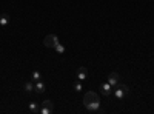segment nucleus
<instances>
[{
    "label": "nucleus",
    "instance_id": "nucleus-8",
    "mask_svg": "<svg viewBox=\"0 0 154 114\" xmlns=\"http://www.w3.org/2000/svg\"><path fill=\"white\" fill-rule=\"evenodd\" d=\"M8 25H9V16L6 14V12H3V14L2 16H0V26H8Z\"/></svg>",
    "mask_w": 154,
    "mask_h": 114
},
{
    "label": "nucleus",
    "instance_id": "nucleus-12",
    "mask_svg": "<svg viewBox=\"0 0 154 114\" xmlns=\"http://www.w3.org/2000/svg\"><path fill=\"white\" fill-rule=\"evenodd\" d=\"M25 91H26L28 94L32 93L34 91V83L32 82H26V83H25Z\"/></svg>",
    "mask_w": 154,
    "mask_h": 114
},
{
    "label": "nucleus",
    "instance_id": "nucleus-9",
    "mask_svg": "<svg viewBox=\"0 0 154 114\" xmlns=\"http://www.w3.org/2000/svg\"><path fill=\"white\" fill-rule=\"evenodd\" d=\"M42 106L46 108V109H49L51 112H53V109H54V103H53V100H49V99L43 100V102H42Z\"/></svg>",
    "mask_w": 154,
    "mask_h": 114
},
{
    "label": "nucleus",
    "instance_id": "nucleus-4",
    "mask_svg": "<svg viewBox=\"0 0 154 114\" xmlns=\"http://www.w3.org/2000/svg\"><path fill=\"white\" fill-rule=\"evenodd\" d=\"M108 83L111 85V86H117L119 83H120V74L119 72H109L108 74Z\"/></svg>",
    "mask_w": 154,
    "mask_h": 114
},
{
    "label": "nucleus",
    "instance_id": "nucleus-13",
    "mask_svg": "<svg viewBox=\"0 0 154 114\" xmlns=\"http://www.w3.org/2000/svg\"><path fill=\"white\" fill-rule=\"evenodd\" d=\"M37 80H42L40 71H34V72H32V82H37Z\"/></svg>",
    "mask_w": 154,
    "mask_h": 114
},
{
    "label": "nucleus",
    "instance_id": "nucleus-6",
    "mask_svg": "<svg viewBox=\"0 0 154 114\" xmlns=\"http://www.w3.org/2000/svg\"><path fill=\"white\" fill-rule=\"evenodd\" d=\"M86 79H88V71H86L85 66H80L79 69H77V80L83 82V80H86Z\"/></svg>",
    "mask_w": 154,
    "mask_h": 114
},
{
    "label": "nucleus",
    "instance_id": "nucleus-14",
    "mask_svg": "<svg viewBox=\"0 0 154 114\" xmlns=\"http://www.w3.org/2000/svg\"><path fill=\"white\" fill-rule=\"evenodd\" d=\"M74 90H75L77 93H79V91H82V90H83V86H82V83H80V80H77V82L74 83Z\"/></svg>",
    "mask_w": 154,
    "mask_h": 114
},
{
    "label": "nucleus",
    "instance_id": "nucleus-3",
    "mask_svg": "<svg viewBox=\"0 0 154 114\" xmlns=\"http://www.w3.org/2000/svg\"><path fill=\"white\" fill-rule=\"evenodd\" d=\"M57 43H59V37L56 34H48L45 39H43V45L46 48H54Z\"/></svg>",
    "mask_w": 154,
    "mask_h": 114
},
{
    "label": "nucleus",
    "instance_id": "nucleus-11",
    "mask_svg": "<svg viewBox=\"0 0 154 114\" xmlns=\"http://www.w3.org/2000/svg\"><path fill=\"white\" fill-rule=\"evenodd\" d=\"M53 49H54L56 53H59V54H63V53H65V46H63L60 42H59V43H57V45H56Z\"/></svg>",
    "mask_w": 154,
    "mask_h": 114
},
{
    "label": "nucleus",
    "instance_id": "nucleus-7",
    "mask_svg": "<svg viewBox=\"0 0 154 114\" xmlns=\"http://www.w3.org/2000/svg\"><path fill=\"white\" fill-rule=\"evenodd\" d=\"M34 91H35V93H38V94L45 93V91H46V85H45L42 80H37V82L34 83Z\"/></svg>",
    "mask_w": 154,
    "mask_h": 114
},
{
    "label": "nucleus",
    "instance_id": "nucleus-1",
    "mask_svg": "<svg viewBox=\"0 0 154 114\" xmlns=\"http://www.w3.org/2000/svg\"><path fill=\"white\" fill-rule=\"evenodd\" d=\"M83 105L89 112H100V97L94 91H88L83 96Z\"/></svg>",
    "mask_w": 154,
    "mask_h": 114
},
{
    "label": "nucleus",
    "instance_id": "nucleus-5",
    "mask_svg": "<svg viewBox=\"0 0 154 114\" xmlns=\"http://www.w3.org/2000/svg\"><path fill=\"white\" fill-rule=\"evenodd\" d=\"M100 93L103 94V96H111V94H112V86H111L108 82L100 83Z\"/></svg>",
    "mask_w": 154,
    "mask_h": 114
},
{
    "label": "nucleus",
    "instance_id": "nucleus-10",
    "mask_svg": "<svg viewBox=\"0 0 154 114\" xmlns=\"http://www.w3.org/2000/svg\"><path fill=\"white\" fill-rule=\"evenodd\" d=\"M28 109H29V112H32V114H37V112H40V106H38L35 102H31L29 105H28Z\"/></svg>",
    "mask_w": 154,
    "mask_h": 114
},
{
    "label": "nucleus",
    "instance_id": "nucleus-2",
    "mask_svg": "<svg viewBox=\"0 0 154 114\" xmlns=\"http://www.w3.org/2000/svg\"><path fill=\"white\" fill-rule=\"evenodd\" d=\"M114 93V97L116 99H119V100H122L128 93H130V88H128V85H117V86H116V90L112 91Z\"/></svg>",
    "mask_w": 154,
    "mask_h": 114
}]
</instances>
